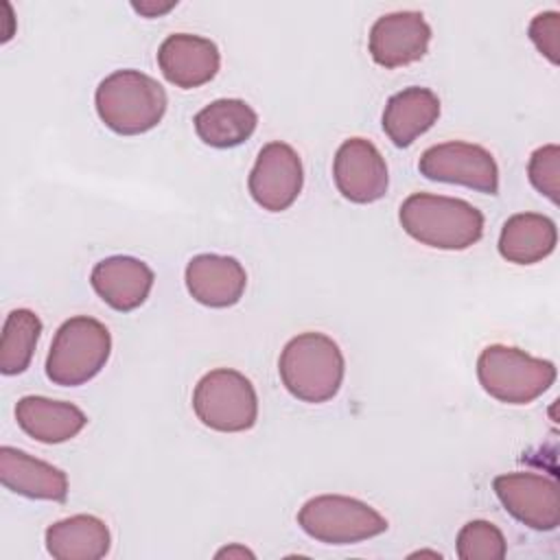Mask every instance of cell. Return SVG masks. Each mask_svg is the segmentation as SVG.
Here are the masks:
<instances>
[{"label":"cell","instance_id":"cell-15","mask_svg":"<svg viewBox=\"0 0 560 560\" xmlns=\"http://www.w3.org/2000/svg\"><path fill=\"white\" fill-rule=\"evenodd\" d=\"M153 269L133 256H109L92 267L90 284L114 311L129 313L144 304L153 289Z\"/></svg>","mask_w":560,"mask_h":560},{"label":"cell","instance_id":"cell-3","mask_svg":"<svg viewBox=\"0 0 560 560\" xmlns=\"http://www.w3.org/2000/svg\"><path fill=\"white\" fill-rule=\"evenodd\" d=\"M166 92L149 74L125 68L107 74L96 92L94 107L107 129L120 136H140L160 125L166 114Z\"/></svg>","mask_w":560,"mask_h":560},{"label":"cell","instance_id":"cell-17","mask_svg":"<svg viewBox=\"0 0 560 560\" xmlns=\"http://www.w3.org/2000/svg\"><path fill=\"white\" fill-rule=\"evenodd\" d=\"M20 429L42 444H61L77 438L88 424V416L72 402L46 396H22L15 405Z\"/></svg>","mask_w":560,"mask_h":560},{"label":"cell","instance_id":"cell-16","mask_svg":"<svg viewBox=\"0 0 560 560\" xmlns=\"http://www.w3.org/2000/svg\"><path fill=\"white\" fill-rule=\"evenodd\" d=\"M0 481L7 490L26 499L63 503L68 497V475L15 446L0 448Z\"/></svg>","mask_w":560,"mask_h":560},{"label":"cell","instance_id":"cell-28","mask_svg":"<svg viewBox=\"0 0 560 560\" xmlns=\"http://www.w3.org/2000/svg\"><path fill=\"white\" fill-rule=\"evenodd\" d=\"M413 556H431V558H442V553H438V551H416V553H411L409 558H413Z\"/></svg>","mask_w":560,"mask_h":560},{"label":"cell","instance_id":"cell-25","mask_svg":"<svg viewBox=\"0 0 560 560\" xmlns=\"http://www.w3.org/2000/svg\"><path fill=\"white\" fill-rule=\"evenodd\" d=\"M527 35L532 44L538 48L542 57L549 59V63H560V13L558 11H542L536 13L529 22Z\"/></svg>","mask_w":560,"mask_h":560},{"label":"cell","instance_id":"cell-26","mask_svg":"<svg viewBox=\"0 0 560 560\" xmlns=\"http://www.w3.org/2000/svg\"><path fill=\"white\" fill-rule=\"evenodd\" d=\"M177 7V0H142V2H131V9L144 18H158V15H164L168 13L171 9Z\"/></svg>","mask_w":560,"mask_h":560},{"label":"cell","instance_id":"cell-1","mask_svg":"<svg viewBox=\"0 0 560 560\" xmlns=\"http://www.w3.org/2000/svg\"><path fill=\"white\" fill-rule=\"evenodd\" d=\"M398 221L413 241L433 249L462 252L483 236V212L446 195L411 192L400 203Z\"/></svg>","mask_w":560,"mask_h":560},{"label":"cell","instance_id":"cell-7","mask_svg":"<svg viewBox=\"0 0 560 560\" xmlns=\"http://www.w3.org/2000/svg\"><path fill=\"white\" fill-rule=\"evenodd\" d=\"M298 525L326 545H354L387 532V518L370 503L346 494H317L298 512Z\"/></svg>","mask_w":560,"mask_h":560},{"label":"cell","instance_id":"cell-13","mask_svg":"<svg viewBox=\"0 0 560 560\" xmlns=\"http://www.w3.org/2000/svg\"><path fill=\"white\" fill-rule=\"evenodd\" d=\"M158 66L168 83L182 90H192L217 77L221 52L208 37L173 33L158 48Z\"/></svg>","mask_w":560,"mask_h":560},{"label":"cell","instance_id":"cell-2","mask_svg":"<svg viewBox=\"0 0 560 560\" xmlns=\"http://www.w3.org/2000/svg\"><path fill=\"white\" fill-rule=\"evenodd\" d=\"M278 372L291 396L319 405L337 396L346 374V359L332 337L308 330L287 341L278 359Z\"/></svg>","mask_w":560,"mask_h":560},{"label":"cell","instance_id":"cell-23","mask_svg":"<svg viewBox=\"0 0 560 560\" xmlns=\"http://www.w3.org/2000/svg\"><path fill=\"white\" fill-rule=\"evenodd\" d=\"M457 556L462 560H503L508 542L503 532L483 518L468 521L457 532Z\"/></svg>","mask_w":560,"mask_h":560},{"label":"cell","instance_id":"cell-24","mask_svg":"<svg viewBox=\"0 0 560 560\" xmlns=\"http://www.w3.org/2000/svg\"><path fill=\"white\" fill-rule=\"evenodd\" d=\"M529 184L545 195L551 203H558L560 195V147L542 144L538 147L527 162Z\"/></svg>","mask_w":560,"mask_h":560},{"label":"cell","instance_id":"cell-19","mask_svg":"<svg viewBox=\"0 0 560 560\" xmlns=\"http://www.w3.org/2000/svg\"><path fill=\"white\" fill-rule=\"evenodd\" d=\"M44 542L57 560H98L109 553L112 534L103 518L74 514L48 525Z\"/></svg>","mask_w":560,"mask_h":560},{"label":"cell","instance_id":"cell-27","mask_svg":"<svg viewBox=\"0 0 560 560\" xmlns=\"http://www.w3.org/2000/svg\"><path fill=\"white\" fill-rule=\"evenodd\" d=\"M214 556L217 558H256L254 551H249L245 545H238V542H232V545L219 549Z\"/></svg>","mask_w":560,"mask_h":560},{"label":"cell","instance_id":"cell-21","mask_svg":"<svg viewBox=\"0 0 560 560\" xmlns=\"http://www.w3.org/2000/svg\"><path fill=\"white\" fill-rule=\"evenodd\" d=\"M558 243L556 223L538 212L512 214L499 234V254L514 265H536L545 260Z\"/></svg>","mask_w":560,"mask_h":560},{"label":"cell","instance_id":"cell-8","mask_svg":"<svg viewBox=\"0 0 560 560\" xmlns=\"http://www.w3.org/2000/svg\"><path fill=\"white\" fill-rule=\"evenodd\" d=\"M418 171L431 182L459 184L486 195L499 192V166L481 144L464 140L433 144L420 155Z\"/></svg>","mask_w":560,"mask_h":560},{"label":"cell","instance_id":"cell-4","mask_svg":"<svg viewBox=\"0 0 560 560\" xmlns=\"http://www.w3.org/2000/svg\"><path fill=\"white\" fill-rule=\"evenodd\" d=\"M112 354V335L107 326L88 315L66 319L50 343L46 357V376L61 387H77L92 381Z\"/></svg>","mask_w":560,"mask_h":560},{"label":"cell","instance_id":"cell-11","mask_svg":"<svg viewBox=\"0 0 560 560\" xmlns=\"http://www.w3.org/2000/svg\"><path fill=\"white\" fill-rule=\"evenodd\" d=\"M332 179L352 203H374L385 197L389 173L381 151L365 138H348L332 160Z\"/></svg>","mask_w":560,"mask_h":560},{"label":"cell","instance_id":"cell-6","mask_svg":"<svg viewBox=\"0 0 560 560\" xmlns=\"http://www.w3.org/2000/svg\"><path fill=\"white\" fill-rule=\"evenodd\" d=\"M192 411L212 431L241 433L258 420V396L245 374L232 368H217L197 381Z\"/></svg>","mask_w":560,"mask_h":560},{"label":"cell","instance_id":"cell-14","mask_svg":"<svg viewBox=\"0 0 560 560\" xmlns=\"http://www.w3.org/2000/svg\"><path fill=\"white\" fill-rule=\"evenodd\" d=\"M186 289L195 302L210 308L234 306L247 287L245 267L234 256L197 254L184 271Z\"/></svg>","mask_w":560,"mask_h":560},{"label":"cell","instance_id":"cell-12","mask_svg":"<svg viewBox=\"0 0 560 560\" xmlns=\"http://www.w3.org/2000/svg\"><path fill=\"white\" fill-rule=\"evenodd\" d=\"M431 42V26L418 11H394L376 18L370 28L368 48L381 68H402L420 61Z\"/></svg>","mask_w":560,"mask_h":560},{"label":"cell","instance_id":"cell-20","mask_svg":"<svg viewBox=\"0 0 560 560\" xmlns=\"http://www.w3.org/2000/svg\"><path fill=\"white\" fill-rule=\"evenodd\" d=\"M199 140L212 149H232L252 138L258 114L243 98H217L192 118Z\"/></svg>","mask_w":560,"mask_h":560},{"label":"cell","instance_id":"cell-22","mask_svg":"<svg viewBox=\"0 0 560 560\" xmlns=\"http://www.w3.org/2000/svg\"><path fill=\"white\" fill-rule=\"evenodd\" d=\"M42 335V319L31 308H13L2 324L0 372L4 376L22 374L33 359Z\"/></svg>","mask_w":560,"mask_h":560},{"label":"cell","instance_id":"cell-9","mask_svg":"<svg viewBox=\"0 0 560 560\" xmlns=\"http://www.w3.org/2000/svg\"><path fill=\"white\" fill-rule=\"evenodd\" d=\"M492 490L505 512L536 532H553L560 525V490L553 477L538 472L497 475Z\"/></svg>","mask_w":560,"mask_h":560},{"label":"cell","instance_id":"cell-18","mask_svg":"<svg viewBox=\"0 0 560 560\" xmlns=\"http://www.w3.org/2000/svg\"><path fill=\"white\" fill-rule=\"evenodd\" d=\"M440 118V98L433 90L411 85L392 94L383 109V131L400 149L413 144Z\"/></svg>","mask_w":560,"mask_h":560},{"label":"cell","instance_id":"cell-5","mask_svg":"<svg viewBox=\"0 0 560 560\" xmlns=\"http://www.w3.org/2000/svg\"><path fill=\"white\" fill-rule=\"evenodd\" d=\"M477 378L499 402L529 405L553 385L556 365L521 348L492 343L477 359Z\"/></svg>","mask_w":560,"mask_h":560},{"label":"cell","instance_id":"cell-10","mask_svg":"<svg viewBox=\"0 0 560 560\" xmlns=\"http://www.w3.org/2000/svg\"><path fill=\"white\" fill-rule=\"evenodd\" d=\"M304 168L298 151L280 140L267 142L247 177L252 199L267 212H282L302 192Z\"/></svg>","mask_w":560,"mask_h":560}]
</instances>
